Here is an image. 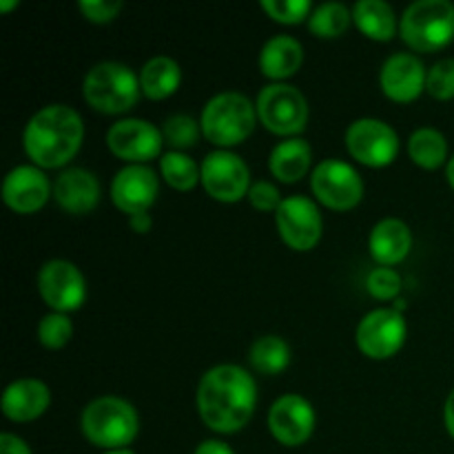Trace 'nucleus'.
I'll use <instances>...</instances> for the list:
<instances>
[{"instance_id": "43", "label": "nucleus", "mask_w": 454, "mask_h": 454, "mask_svg": "<svg viewBox=\"0 0 454 454\" xmlns=\"http://www.w3.org/2000/svg\"><path fill=\"white\" fill-rule=\"evenodd\" d=\"M105 454H136V452L129 450V448H120V450H109V452H105Z\"/></svg>"}, {"instance_id": "10", "label": "nucleus", "mask_w": 454, "mask_h": 454, "mask_svg": "<svg viewBox=\"0 0 454 454\" xmlns=\"http://www.w3.org/2000/svg\"><path fill=\"white\" fill-rule=\"evenodd\" d=\"M202 186L213 200L222 204H235L244 200L251 189V168L242 155L231 149H215L200 164Z\"/></svg>"}, {"instance_id": "20", "label": "nucleus", "mask_w": 454, "mask_h": 454, "mask_svg": "<svg viewBox=\"0 0 454 454\" xmlns=\"http://www.w3.org/2000/svg\"><path fill=\"white\" fill-rule=\"evenodd\" d=\"M49 406H51V390L44 381L34 380V377L12 381L4 388L3 402H0L3 415L16 424L40 419L49 411Z\"/></svg>"}, {"instance_id": "33", "label": "nucleus", "mask_w": 454, "mask_h": 454, "mask_svg": "<svg viewBox=\"0 0 454 454\" xmlns=\"http://www.w3.org/2000/svg\"><path fill=\"white\" fill-rule=\"evenodd\" d=\"M402 286V275L395 269H390V266H377V269H372L366 278L368 293L380 301L399 300Z\"/></svg>"}, {"instance_id": "1", "label": "nucleus", "mask_w": 454, "mask_h": 454, "mask_svg": "<svg viewBox=\"0 0 454 454\" xmlns=\"http://www.w3.org/2000/svg\"><path fill=\"white\" fill-rule=\"evenodd\" d=\"M195 403L208 430L220 434L239 433L257 408V384L247 368L220 364L202 375Z\"/></svg>"}, {"instance_id": "9", "label": "nucleus", "mask_w": 454, "mask_h": 454, "mask_svg": "<svg viewBox=\"0 0 454 454\" xmlns=\"http://www.w3.org/2000/svg\"><path fill=\"white\" fill-rule=\"evenodd\" d=\"M408 337V324L403 313H397L393 306L375 309L364 315L355 331V341L362 355L375 362L395 357L403 348Z\"/></svg>"}, {"instance_id": "14", "label": "nucleus", "mask_w": 454, "mask_h": 454, "mask_svg": "<svg viewBox=\"0 0 454 454\" xmlns=\"http://www.w3.org/2000/svg\"><path fill=\"white\" fill-rule=\"evenodd\" d=\"M106 146L127 164H146L162 153V129L142 118H122L106 131ZM162 158V155H160Z\"/></svg>"}, {"instance_id": "30", "label": "nucleus", "mask_w": 454, "mask_h": 454, "mask_svg": "<svg viewBox=\"0 0 454 454\" xmlns=\"http://www.w3.org/2000/svg\"><path fill=\"white\" fill-rule=\"evenodd\" d=\"M162 136L164 145L171 146V151H186L198 145L200 136H202V127H200V120L191 118L186 114H176L164 120Z\"/></svg>"}, {"instance_id": "29", "label": "nucleus", "mask_w": 454, "mask_h": 454, "mask_svg": "<svg viewBox=\"0 0 454 454\" xmlns=\"http://www.w3.org/2000/svg\"><path fill=\"white\" fill-rule=\"evenodd\" d=\"M350 22H353V9L346 7L344 3H322L310 13L309 31L315 38L333 40L344 35Z\"/></svg>"}, {"instance_id": "31", "label": "nucleus", "mask_w": 454, "mask_h": 454, "mask_svg": "<svg viewBox=\"0 0 454 454\" xmlns=\"http://www.w3.org/2000/svg\"><path fill=\"white\" fill-rule=\"evenodd\" d=\"M35 335H38V341L47 350H60L65 348L71 341V337H74V322H71L69 315L49 310V313L38 322Z\"/></svg>"}, {"instance_id": "18", "label": "nucleus", "mask_w": 454, "mask_h": 454, "mask_svg": "<svg viewBox=\"0 0 454 454\" xmlns=\"http://www.w3.org/2000/svg\"><path fill=\"white\" fill-rule=\"evenodd\" d=\"M428 69L415 53L399 51L384 60L380 71V87L388 100L406 105L426 91Z\"/></svg>"}, {"instance_id": "32", "label": "nucleus", "mask_w": 454, "mask_h": 454, "mask_svg": "<svg viewBox=\"0 0 454 454\" xmlns=\"http://www.w3.org/2000/svg\"><path fill=\"white\" fill-rule=\"evenodd\" d=\"M262 12L269 18H273L279 25H300L309 22L313 13V3L310 0H262Z\"/></svg>"}, {"instance_id": "24", "label": "nucleus", "mask_w": 454, "mask_h": 454, "mask_svg": "<svg viewBox=\"0 0 454 454\" xmlns=\"http://www.w3.org/2000/svg\"><path fill=\"white\" fill-rule=\"evenodd\" d=\"M353 22L366 38L388 43L397 35L399 18L384 0H359L353 7Z\"/></svg>"}, {"instance_id": "40", "label": "nucleus", "mask_w": 454, "mask_h": 454, "mask_svg": "<svg viewBox=\"0 0 454 454\" xmlns=\"http://www.w3.org/2000/svg\"><path fill=\"white\" fill-rule=\"evenodd\" d=\"M443 424H446L448 434L454 439V388L448 395L446 403H443Z\"/></svg>"}, {"instance_id": "15", "label": "nucleus", "mask_w": 454, "mask_h": 454, "mask_svg": "<svg viewBox=\"0 0 454 454\" xmlns=\"http://www.w3.org/2000/svg\"><path fill=\"white\" fill-rule=\"evenodd\" d=\"M317 415L313 403L301 395H282L269 411V430L278 443L286 448L304 446L315 433Z\"/></svg>"}, {"instance_id": "6", "label": "nucleus", "mask_w": 454, "mask_h": 454, "mask_svg": "<svg viewBox=\"0 0 454 454\" xmlns=\"http://www.w3.org/2000/svg\"><path fill=\"white\" fill-rule=\"evenodd\" d=\"M399 35L419 53L446 49L454 40V4L450 0H417L399 18Z\"/></svg>"}, {"instance_id": "4", "label": "nucleus", "mask_w": 454, "mask_h": 454, "mask_svg": "<svg viewBox=\"0 0 454 454\" xmlns=\"http://www.w3.org/2000/svg\"><path fill=\"white\" fill-rule=\"evenodd\" d=\"M257 106L251 98L239 91H222L208 98L200 115L202 136L217 149H233L253 133Z\"/></svg>"}, {"instance_id": "22", "label": "nucleus", "mask_w": 454, "mask_h": 454, "mask_svg": "<svg viewBox=\"0 0 454 454\" xmlns=\"http://www.w3.org/2000/svg\"><path fill=\"white\" fill-rule=\"evenodd\" d=\"M260 71L270 82H286L304 65V47L293 35L278 34L262 44Z\"/></svg>"}, {"instance_id": "39", "label": "nucleus", "mask_w": 454, "mask_h": 454, "mask_svg": "<svg viewBox=\"0 0 454 454\" xmlns=\"http://www.w3.org/2000/svg\"><path fill=\"white\" fill-rule=\"evenodd\" d=\"M129 226H131L133 233L146 235L153 229V217H151V213H137V215L129 217Z\"/></svg>"}, {"instance_id": "28", "label": "nucleus", "mask_w": 454, "mask_h": 454, "mask_svg": "<svg viewBox=\"0 0 454 454\" xmlns=\"http://www.w3.org/2000/svg\"><path fill=\"white\" fill-rule=\"evenodd\" d=\"M160 176L171 189L182 191V193L193 191L195 186L202 184L200 164L184 151H167V153H162V158H160Z\"/></svg>"}, {"instance_id": "27", "label": "nucleus", "mask_w": 454, "mask_h": 454, "mask_svg": "<svg viewBox=\"0 0 454 454\" xmlns=\"http://www.w3.org/2000/svg\"><path fill=\"white\" fill-rule=\"evenodd\" d=\"M408 155L412 162L426 171H437L448 164V140L439 129L421 127L412 131L408 140Z\"/></svg>"}, {"instance_id": "38", "label": "nucleus", "mask_w": 454, "mask_h": 454, "mask_svg": "<svg viewBox=\"0 0 454 454\" xmlns=\"http://www.w3.org/2000/svg\"><path fill=\"white\" fill-rule=\"evenodd\" d=\"M193 454H235V452L229 443L220 442V439H207V442H202L198 448H195Z\"/></svg>"}, {"instance_id": "34", "label": "nucleus", "mask_w": 454, "mask_h": 454, "mask_svg": "<svg viewBox=\"0 0 454 454\" xmlns=\"http://www.w3.org/2000/svg\"><path fill=\"white\" fill-rule=\"evenodd\" d=\"M426 93L434 100H452L454 98V58L437 60L426 75Z\"/></svg>"}, {"instance_id": "16", "label": "nucleus", "mask_w": 454, "mask_h": 454, "mask_svg": "<svg viewBox=\"0 0 454 454\" xmlns=\"http://www.w3.org/2000/svg\"><path fill=\"white\" fill-rule=\"evenodd\" d=\"M53 198V182L35 164H18L3 180V202L18 215H34Z\"/></svg>"}, {"instance_id": "42", "label": "nucleus", "mask_w": 454, "mask_h": 454, "mask_svg": "<svg viewBox=\"0 0 454 454\" xmlns=\"http://www.w3.org/2000/svg\"><path fill=\"white\" fill-rule=\"evenodd\" d=\"M18 0H3V3H0V12H12V9H16L18 7Z\"/></svg>"}, {"instance_id": "13", "label": "nucleus", "mask_w": 454, "mask_h": 454, "mask_svg": "<svg viewBox=\"0 0 454 454\" xmlns=\"http://www.w3.org/2000/svg\"><path fill=\"white\" fill-rule=\"evenodd\" d=\"M275 226L288 248L306 253L313 251L322 239L324 217L315 200L306 195H291L284 198L282 207L275 213Z\"/></svg>"}, {"instance_id": "37", "label": "nucleus", "mask_w": 454, "mask_h": 454, "mask_svg": "<svg viewBox=\"0 0 454 454\" xmlns=\"http://www.w3.org/2000/svg\"><path fill=\"white\" fill-rule=\"evenodd\" d=\"M0 454H31V448L27 446L25 439L12 433H3L0 434Z\"/></svg>"}, {"instance_id": "23", "label": "nucleus", "mask_w": 454, "mask_h": 454, "mask_svg": "<svg viewBox=\"0 0 454 454\" xmlns=\"http://www.w3.org/2000/svg\"><path fill=\"white\" fill-rule=\"evenodd\" d=\"M313 149L304 137H286L278 142L269 155V171L284 184H295L313 171Z\"/></svg>"}, {"instance_id": "12", "label": "nucleus", "mask_w": 454, "mask_h": 454, "mask_svg": "<svg viewBox=\"0 0 454 454\" xmlns=\"http://www.w3.org/2000/svg\"><path fill=\"white\" fill-rule=\"evenodd\" d=\"M40 297L53 313H75L87 300V279L69 260H47L35 275Z\"/></svg>"}, {"instance_id": "5", "label": "nucleus", "mask_w": 454, "mask_h": 454, "mask_svg": "<svg viewBox=\"0 0 454 454\" xmlns=\"http://www.w3.org/2000/svg\"><path fill=\"white\" fill-rule=\"evenodd\" d=\"M140 93V74H136L131 67L122 65V62H98L82 78L84 102L98 114H127L137 105Z\"/></svg>"}, {"instance_id": "19", "label": "nucleus", "mask_w": 454, "mask_h": 454, "mask_svg": "<svg viewBox=\"0 0 454 454\" xmlns=\"http://www.w3.org/2000/svg\"><path fill=\"white\" fill-rule=\"evenodd\" d=\"M100 182L96 173L80 167H67L53 180V200L69 215H87L100 204Z\"/></svg>"}, {"instance_id": "8", "label": "nucleus", "mask_w": 454, "mask_h": 454, "mask_svg": "<svg viewBox=\"0 0 454 454\" xmlns=\"http://www.w3.org/2000/svg\"><path fill=\"white\" fill-rule=\"evenodd\" d=\"M310 191L315 202L331 211H350L364 198V180L353 164L326 158L310 171Z\"/></svg>"}, {"instance_id": "2", "label": "nucleus", "mask_w": 454, "mask_h": 454, "mask_svg": "<svg viewBox=\"0 0 454 454\" xmlns=\"http://www.w3.org/2000/svg\"><path fill=\"white\" fill-rule=\"evenodd\" d=\"M84 140V122L69 105H47L35 111L22 131L27 158L38 168H67Z\"/></svg>"}, {"instance_id": "11", "label": "nucleus", "mask_w": 454, "mask_h": 454, "mask_svg": "<svg viewBox=\"0 0 454 454\" xmlns=\"http://www.w3.org/2000/svg\"><path fill=\"white\" fill-rule=\"evenodd\" d=\"M346 149L355 162L371 168H384L399 153V136L380 118H359L346 129Z\"/></svg>"}, {"instance_id": "41", "label": "nucleus", "mask_w": 454, "mask_h": 454, "mask_svg": "<svg viewBox=\"0 0 454 454\" xmlns=\"http://www.w3.org/2000/svg\"><path fill=\"white\" fill-rule=\"evenodd\" d=\"M446 177H448V184H450L454 191V155L448 160V164H446Z\"/></svg>"}, {"instance_id": "36", "label": "nucleus", "mask_w": 454, "mask_h": 454, "mask_svg": "<svg viewBox=\"0 0 454 454\" xmlns=\"http://www.w3.org/2000/svg\"><path fill=\"white\" fill-rule=\"evenodd\" d=\"M124 4L120 0H80L78 9L84 16V20L93 22V25H106L118 18Z\"/></svg>"}, {"instance_id": "25", "label": "nucleus", "mask_w": 454, "mask_h": 454, "mask_svg": "<svg viewBox=\"0 0 454 454\" xmlns=\"http://www.w3.org/2000/svg\"><path fill=\"white\" fill-rule=\"evenodd\" d=\"M182 67L171 56H153L140 71L142 96L149 100H167L180 89Z\"/></svg>"}, {"instance_id": "3", "label": "nucleus", "mask_w": 454, "mask_h": 454, "mask_svg": "<svg viewBox=\"0 0 454 454\" xmlns=\"http://www.w3.org/2000/svg\"><path fill=\"white\" fill-rule=\"evenodd\" d=\"M80 430L84 439L96 448L106 452L120 450L136 442L140 433V417L127 399L106 395L84 406L80 415Z\"/></svg>"}, {"instance_id": "21", "label": "nucleus", "mask_w": 454, "mask_h": 454, "mask_svg": "<svg viewBox=\"0 0 454 454\" xmlns=\"http://www.w3.org/2000/svg\"><path fill=\"white\" fill-rule=\"evenodd\" d=\"M368 251L380 266H397L411 255L412 231L399 217H384L368 235Z\"/></svg>"}, {"instance_id": "7", "label": "nucleus", "mask_w": 454, "mask_h": 454, "mask_svg": "<svg viewBox=\"0 0 454 454\" xmlns=\"http://www.w3.org/2000/svg\"><path fill=\"white\" fill-rule=\"evenodd\" d=\"M257 120L275 136L300 137L309 124V100L288 82H270L257 93Z\"/></svg>"}, {"instance_id": "35", "label": "nucleus", "mask_w": 454, "mask_h": 454, "mask_svg": "<svg viewBox=\"0 0 454 454\" xmlns=\"http://www.w3.org/2000/svg\"><path fill=\"white\" fill-rule=\"evenodd\" d=\"M247 198H248V202H251V207L255 208V211H262V213H278V208L282 207V202H284V198H282V193H279L278 186L269 180L253 182L251 189H248Z\"/></svg>"}, {"instance_id": "26", "label": "nucleus", "mask_w": 454, "mask_h": 454, "mask_svg": "<svg viewBox=\"0 0 454 454\" xmlns=\"http://www.w3.org/2000/svg\"><path fill=\"white\" fill-rule=\"evenodd\" d=\"M248 364L260 375H282L291 366V346L279 335H262L248 348Z\"/></svg>"}, {"instance_id": "17", "label": "nucleus", "mask_w": 454, "mask_h": 454, "mask_svg": "<svg viewBox=\"0 0 454 454\" xmlns=\"http://www.w3.org/2000/svg\"><path fill=\"white\" fill-rule=\"evenodd\" d=\"M160 193L158 173L146 164H127L111 182V202L129 217L149 213Z\"/></svg>"}]
</instances>
